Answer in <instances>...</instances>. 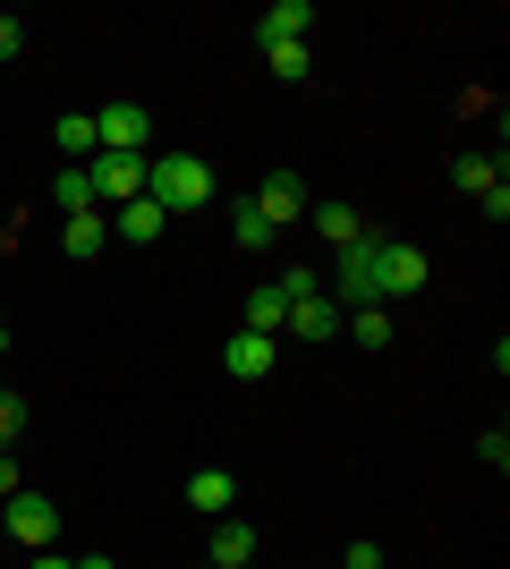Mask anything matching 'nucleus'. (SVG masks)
<instances>
[{"mask_svg":"<svg viewBox=\"0 0 510 569\" xmlns=\"http://www.w3.org/2000/svg\"><path fill=\"white\" fill-rule=\"evenodd\" d=\"M51 137H60V153H77V162H86V153H102V137H94V111H69L60 128H51Z\"/></svg>","mask_w":510,"mask_h":569,"instance_id":"nucleus-19","label":"nucleus"},{"mask_svg":"<svg viewBox=\"0 0 510 569\" xmlns=\"http://www.w3.org/2000/svg\"><path fill=\"white\" fill-rule=\"evenodd\" d=\"M0 349H9V315H0Z\"/></svg>","mask_w":510,"mask_h":569,"instance_id":"nucleus-30","label":"nucleus"},{"mask_svg":"<svg viewBox=\"0 0 510 569\" xmlns=\"http://www.w3.org/2000/svg\"><path fill=\"white\" fill-rule=\"evenodd\" d=\"M213 569H256V527L247 519H213Z\"/></svg>","mask_w":510,"mask_h":569,"instance_id":"nucleus-13","label":"nucleus"},{"mask_svg":"<svg viewBox=\"0 0 510 569\" xmlns=\"http://www.w3.org/2000/svg\"><path fill=\"white\" fill-rule=\"evenodd\" d=\"M391 340V315L383 307H358V349H383Z\"/></svg>","mask_w":510,"mask_h":569,"instance_id":"nucleus-21","label":"nucleus"},{"mask_svg":"<svg viewBox=\"0 0 510 569\" xmlns=\"http://www.w3.org/2000/svg\"><path fill=\"white\" fill-rule=\"evenodd\" d=\"M204 569H213V561H204Z\"/></svg>","mask_w":510,"mask_h":569,"instance_id":"nucleus-31","label":"nucleus"},{"mask_svg":"<svg viewBox=\"0 0 510 569\" xmlns=\"http://www.w3.org/2000/svg\"><path fill=\"white\" fill-rule=\"evenodd\" d=\"M451 179H460V188L486 204V196L502 188V162H493V153H460V162H451Z\"/></svg>","mask_w":510,"mask_h":569,"instance_id":"nucleus-16","label":"nucleus"},{"mask_svg":"<svg viewBox=\"0 0 510 569\" xmlns=\"http://www.w3.org/2000/svg\"><path fill=\"white\" fill-rule=\"evenodd\" d=\"M374 247H383V230L349 238V247H340V263H332V289L349 298V315H358V307H383V298H374Z\"/></svg>","mask_w":510,"mask_h":569,"instance_id":"nucleus-3","label":"nucleus"},{"mask_svg":"<svg viewBox=\"0 0 510 569\" xmlns=\"http://www.w3.org/2000/svg\"><path fill=\"white\" fill-rule=\"evenodd\" d=\"M230 230H239V247H272V238H281L264 213H256V204H239V213H230Z\"/></svg>","mask_w":510,"mask_h":569,"instance_id":"nucleus-20","label":"nucleus"},{"mask_svg":"<svg viewBox=\"0 0 510 569\" xmlns=\"http://www.w3.org/2000/svg\"><path fill=\"white\" fill-rule=\"evenodd\" d=\"M290 332L298 340H332L340 332V307H332V298H298V307H290Z\"/></svg>","mask_w":510,"mask_h":569,"instance_id":"nucleus-15","label":"nucleus"},{"mask_svg":"<svg viewBox=\"0 0 510 569\" xmlns=\"http://www.w3.org/2000/svg\"><path fill=\"white\" fill-rule=\"evenodd\" d=\"M18 426H26V408H18V391H0V451H18Z\"/></svg>","mask_w":510,"mask_h":569,"instance_id":"nucleus-23","label":"nucleus"},{"mask_svg":"<svg viewBox=\"0 0 510 569\" xmlns=\"http://www.w3.org/2000/svg\"><path fill=\"white\" fill-rule=\"evenodd\" d=\"M477 459H486V468L502 476V468H510V433H486V442H477Z\"/></svg>","mask_w":510,"mask_h":569,"instance_id":"nucleus-24","label":"nucleus"},{"mask_svg":"<svg viewBox=\"0 0 510 569\" xmlns=\"http://www.w3.org/2000/svg\"><path fill=\"white\" fill-rule=\"evenodd\" d=\"M307 26H316V9H307V0H272L264 18H256V43H264V51H281V43H307Z\"/></svg>","mask_w":510,"mask_h":569,"instance_id":"nucleus-8","label":"nucleus"},{"mask_svg":"<svg viewBox=\"0 0 510 569\" xmlns=\"http://www.w3.org/2000/svg\"><path fill=\"white\" fill-rule=\"evenodd\" d=\"M51 196H60V213H94V179H86V162L60 170V179H51Z\"/></svg>","mask_w":510,"mask_h":569,"instance_id":"nucleus-17","label":"nucleus"},{"mask_svg":"<svg viewBox=\"0 0 510 569\" xmlns=\"http://www.w3.org/2000/svg\"><path fill=\"white\" fill-rule=\"evenodd\" d=\"M26 569H77V561H69V552H34Z\"/></svg>","mask_w":510,"mask_h":569,"instance_id":"nucleus-28","label":"nucleus"},{"mask_svg":"<svg viewBox=\"0 0 510 569\" xmlns=\"http://www.w3.org/2000/svg\"><path fill=\"white\" fill-rule=\"evenodd\" d=\"M77 569H120V561H111V552H86V561H77Z\"/></svg>","mask_w":510,"mask_h":569,"instance_id":"nucleus-29","label":"nucleus"},{"mask_svg":"<svg viewBox=\"0 0 510 569\" xmlns=\"http://www.w3.org/2000/svg\"><path fill=\"white\" fill-rule=\"evenodd\" d=\"M272 349H281V340H264V332H230L221 366H230L239 382H264V375H272Z\"/></svg>","mask_w":510,"mask_h":569,"instance_id":"nucleus-10","label":"nucleus"},{"mask_svg":"<svg viewBox=\"0 0 510 569\" xmlns=\"http://www.w3.org/2000/svg\"><path fill=\"white\" fill-rule=\"evenodd\" d=\"M417 289H426V256L400 247V238H383L374 247V298H417Z\"/></svg>","mask_w":510,"mask_h":569,"instance_id":"nucleus-5","label":"nucleus"},{"mask_svg":"<svg viewBox=\"0 0 510 569\" xmlns=\"http://www.w3.org/2000/svg\"><path fill=\"white\" fill-rule=\"evenodd\" d=\"M18 60V18H0V69Z\"/></svg>","mask_w":510,"mask_h":569,"instance_id":"nucleus-27","label":"nucleus"},{"mask_svg":"<svg viewBox=\"0 0 510 569\" xmlns=\"http://www.w3.org/2000/svg\"><path fill=\"white\" fill-rule=\"evenodd\" d=\"M60 247H69L77 263H86V256H102V247H111V213H69V230H60Z\"/></svg>","mask_w":510,"mask_h":569,"instance_id":"nucleus-14","label":"nucleus"},{"mask_svg":"<svg viewBox=\"0 0 510 569\" xmlns=\"http://www.w3.org/2000/svg\"><path fill=\"white\" fill-rule=\"evenodd\" d=\"M264 60H272V77H290V86L307 77V43H281V51H264Z\"/></svg>","mask_w":510,"mask_h":569,"instance_id":"nucleus-22","label":"nucleus"},{"mask_svg":"<svg viewBox=\"0 0 510 569\" xmlns=\"http://www.w3.org/2000/svg\"><path fill=\"white\" fill-rule=\"evenodd\" d=\"M146 162H153V153H94V162H86V179H94V213L137 204V196H146Z\"/></svg>","mask_w":510,"mask_h":569,"instance_id":"nucleus-2","label":"nucleus"},{"mask_svg":"<svg viewBox=\"0 0 510 569\" xmlns=\"http://www.w3.org/2000/svg\"><path fill=\"white\" fill-rule=\"evenodd\" d=\"M230 501H239L230 468H196V476H188V510H204V519H230Z\"/></svg>","mask_w":510,"mask_h":569,"instance_id":"nucleus-11","label":"nucleus"},{"mask_svg":"<svg viewBox=\"0 0 510 569\" xmlns=\"http://www.w3.org/2000/svg\"><path fill=\"white\" fill-rule=\"evenodd\" d=\"M340 569H383V552H374V545H349V561H340Z\"/></svg>","mask_w":510,"mask_h":569,"instance_id":"nucleus-26","label":"nucleus"},{"mask_svg":"<svg viewBox=\"0 0 510 569\" xmlns=\"http://www.w3.org/2000/svg\"><path fill=\"white\" fill-rule=\"evenodd\" d=\"M256 213L272 221V230H290V221H307V188H298V170H264V188L247 196Z\"/></svg>","mask_w":510,"mask_h":569,"instance_id":"nucleus-7","label":"nucleus"},{"mask_svg":"<svg viewBox=\"0 0 510 569\" xmlns=\"http://www.w3.org/2000/svg\"><path fill=\"white\" fill-rule=\"evenodd\" d=\"M162 230H170V213L153 204V196H137V204H120V213H111V238H137V247H153Z\"/></svg>","mask_w":510,"mask_h":569,"instance_id":"nucleus-12","label":"nucleus"},{"mask_svg":"<svg viewBox=\"0 0 510 569\" xmlns=\"http://www.w3.org/2000/svg\"><path fill=\"white\" fill-rule=\"evenodd\" d=\"M307 221H316V238H332V247H349V238H366L349 204H307Z\"/></svg>","mask_w":510,"mask_h":569,"instance_id":"nucleus-18","label":"nucleus"},{"mask_svg":"<svg viewBox=\"0 0 510 569\" xmlns=\"http://www.w3.org/2000/svg\"><path fill=\"white\" fill-rule=\"evenodd\" d=\"M0 527H9L26 552H51V545H60V510H51L43 493H9V501H0Z\"/></svg>","mask_w":510,"mask_h":569,"instance_id":"nucleus-4","label":"nucleus"},{"mask_svg":"<svg viewBox=\"0 0 510 569\" xmlns=\"http://www.w3.org/2000/svg\"><path fill=\"white\" fill-rule=\"evenodd\" d=\"M239 332H264V340H281V332H290V289H281V281L247 289V323H239Z\"/></svg>","mask_w":510,"mask_h":569,"instance_id":"nucleus-9","label":"nucleus"},{"mask_svg":"<svg viewBox=\"0 0 510 569\" xmlns=\"http://www.w3.org/2000/svg\"><path fill=\"white\" fill-rule=\"evenodd\" d=\"M146 196L162 213H196V204H213V170L196 153H162V162H146Z\"/></svg>","mask_w":510,"mask_h":569,"instance_id":"nucleus-1","label":"nucleus"},{"mask_svg":"<svg viewBox=\"0 0 510 569\" xmlns=\"http://www.w3.org/2000/svg\"><path fill=\"white\" fill-rule=\"evenodd\" d=\"M9 493H26V485H18V451H0V501H9Z\"/></svg>","mask_w":510,"mask_h":569,"instance_id":"nucleus-25","label":"nucleus"},{"mask_svg":"<svg viewBox=\"0 0 510 569\" xmlns=\"http://www.w3.org/2000/svg\"><path fill=\"white\" fill-rule=\"evenodd\" d=\"M94 137H102V153H146V137H153L146 102H102V111H94Z\"/></svg>","mask_w":510,"mask_h":569,"instance_id":"nucleus-6","label":"nucleus"}]
</instances>
